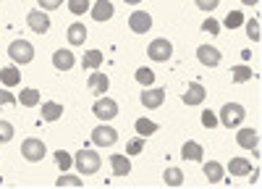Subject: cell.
I'll return each mask as SVG.
<instances>
[{"label":"cell","instance_id":"cell-1","mask_svg":"<svg viewBox=\"0 0 262 189\" xmlns=\"http://www.w3.org/2000/svg\"><path fill=\"white\" fill-rule=\"evenodd\" d=\"M74 163H76L79 176H95L100 171V155H97V150H90V147H86V150L81 147L74 158Z\"/></svg>","mask_w":262,"mask_h":189},{"label":"cell","instance_id":"cell-2","mask_svg":"<svg viewBox=\"0 0 262 189\" xmlns=\"http://www.w3.org/2000/svg\"><path fill=\"white\" fill-rule=\"evenodd\" d=\"M8 58L13 60V63H32L34 60V45L32 42H27V39H13L11 45H8Z\"/></svg>","mask_w":262,"mask_h":189},{"label":"cell","instance_id":"cell-3","mask_svg":"<svg viewBox=\"0 0 262 189\" xmlns=\"http://www.w3.org/2000/svg\"><path fill=\"white\" fill-rule=\"evenodd\" d=\"M45 153H48V147H45V142H42V139L29 137V139L21 142V158L29 160V163H39L42 158H45Z\"/></svg>","mask_w":262,"mask_h":189},{"label":"cell","instance_id":"cell-4","mask_svg":"<svg viewBox=\"0 0 262 189\" xmlns=\"http://www.w3.org/2000/svg\"><path fill=\"white\" fill-rule=\"evenodd\" d=\"M244 116H247V111H244V105H238V102H226L221 108V121H223V126H228V129L242 123Z\"/></svg>","mask_w":262,"mask_h":189},{"label":"cell","instance_id":"cell-5","mask_svg":"<svg viewBox=\"0 0 262 189\" xmlns=\"http://www.w3.org/2000/svg\"><path fill=\"white\" fill-rule=\"evenodd\" d=\"M92 111H95V116H97L100 121H113V118L118 116V102L111 100V97H100V100L92 105Z\"/></svg>","mask_w":262,"mask_h":189},{"label":"cell","instance_id":"cell-6","mask_svg":"<svg viewBox=\"0 0 262 189\" xmlns=\"http://www.w3.org/2000/svg\"><path fill=\"white\" fill-rule=\"evenodd\" d=\"M147 55L152 58V60H158V63H163V60H168L170 55H173V45L165 39V37H160V39H155V42H149V48H147Z\"/></svg>","mask_w":262,"mask_h":189},{"label":"cell","instance_id":"cell-7","mask_svg":"<svg viewBox=\"0 0 262 189\" xmlns=\"http://www.w3.org/2000/svg\"><path fill=\"white\" fill-rule=\"evenodd\" d=\"M92 142L97 147H113L118 142V132L113 129V126H95V132H92Z\"/></svg>","mask_w":262,"mask_h":189},{"label":"cell","instance_id":"cell-8","mask_svg":"<svg viewBox=\"0 0 262 189\" xmlns=\"http://www.w3.org/2000/svg\"><path fill=\"white\" fill-rule=\"evenodd\" d=\"M128 27H131L134 34H147L152 29V16L147 11H134L128 16Z\"/></svg>","mask_w":262,"mask_h":189},{"label":"cell","instance_id":"cell-9","mask_svg":"<svg viewBox=\"0 0 262 189\" xmlns=\"http://www.w3.org/2000/svg\"><path fill=\"white\" fill-rule=\"evenodd\" d=\"M221 50L217 48H212V45H200L196 48V60L202 63V66H207V69H215L217 63H221Z\"/></svg>","mask_w":262,"mask_h":189},{"label":"cell","instance_id":"cell-10","mask_svg":"<svg viewBox=\"0 0 262 189\" xmlns=\"http://www.w3.org/2000/svg\"><path fill=\"white\" fill-rule=\"evenodd\" d=\"M27 21H29V29L32 32H37V34H45L48 29H50V18H48V13L45 11H29L27 13Z\"/></svg>","mask_w":262,"mask_h":189},{"label":"cell","instance_id":"cell-11","mask_svg":"<svg viewBox=\"0 0 262 189\" xmlns=\"http://www.w3.org/2000/svg\"><path fill=\"white\" fill-rule=\"evenodd\" d=\"M163 100H165V90L163 87H144V92H142V105L144 108H149V111H155V108H160L163 105Z\"/></svg>","mask_w":262,"mask_h":189},{"label":"cell","instance_id":"cell-12","mask_svg":"<svg viewBox=\"0 0 262 189\" xmlns=\"http://www.w3.org/2000/svg\"><path fill=\"white\" fill-rule=\"evenodd\" d=\"M236 142L238 147H244V150H257V144H259V132L257 129H238L236 132Z\"/></svg>","mask_w":262,"mask_h":189},{"label":"cell","instance_id":"cell-13","mask_svg":"<svg viewBox=\"0 0 262 189\" xmlns=\"http://www.w3.org/2000/svg\"><path fill=\"white\" fill-rule=\"evenodd\" d=\"M113 13H116V8H113L111 0H97V3L92 6V18L100 21V24H102V21H111Z\"/></svg>","mask_w":262,"mask_h":189},{"label":"cell","instance_id":"cell-14","mask_svg":"<svg viewBox=\"0 0 262 189\" xmlns=\"http://www.w3.org/2000/svg\"><path fill=\"white\" fill-rule=\"evenodd\" d=\"M74 63H76V58H74L71 50H55V53H53V66H55L58 71L74 69Z\"/></svg>","mask_w":262,"mask_h":189},{"label":"cell","instance_id":"cell-15","mask_svg":"<svg viewBox=\"0 0 262 189\" xmlns=\"http://www.w3.org/2000/svg\"><path fill=\"white\" fill-rule=\"evenodd\" d=\"M205 87H202V84H189V90L184 92V105H189V108H191V105H202V100H205Z\"/></svg>","mask_w":262,"mask_h":189},{"label":"cell","instance_id":"cell-16","mask_svg":"<svg viewBox=\"0 0 262 189\" xmlns=\"http://www.w3.org/2000/svg\"><path fill=\"white\" fill-rule=\"evenodd\" d=\"M181 158L184 160H194V163H200L205 158V150H202V144L200 142H186L181 147Z\"/></svg>","mask_w":262,"mask_h":189},{"label":"cell","instance_id":"cell-17","mask_svg":"<svg viewBox=\"0 0 262 189\" xmlns=\"http://www.w3.org/2000/svg\"><path fill=\"white\" fill-rule=\"evenodd\" d=\"M86 84H90V90H92L95 95H105V92H107V87H111V79H107L105 74H100V71H95Z\"/></svg>","mask_w":262,"mask_h":189},{"label":"cell","instance_id":"cell-18","mask_svg":"<svg viewBox=\"0 0 262 189\" xmlns=\"http://www.w3.org/2000/svg\"><path fill=\"white\" fill-rule=\"evenodd\" d=\"M205 176H207V181L210 184H217V181H223V176H226V171H223V165L217 163V160H210V163H205Z\"/></svg>","mask_w":262,"mask_h":189},{"label":"cell","instance_id":"cell-19","mask_svg":"<svg viewBox=\"0 0 262 189\" xmlns=\"http://www.w3.org/2000/svg\"><path fill=\"white\" fill-rule=\"evenodd\" d=\"M111 165H113V174H116V176H128V171H131L128 155H121V153L111 155Z\"/></svg>","mask_w":262,"mask_h":189},{"label":"cell","instance_id":"cell-20","mask_svg":"<svg viewBox=\"0 0 262 189\" xmlns=\"http://www.w3.org/2000/svg\"><path fill=\"white\" fill-rule=\"evenodd\" d=\"M86 39V27L81 24V21H74V24L69 27V42L71 45H84Z\"/></svg>","mask_w":262,"mask_h":189},{"label":"cell","instance_id":"cell-21","mask_svg":"<svg viewBox=\"0 0 262 189\" xmlns=\"http://www.w3.org/2000/svg\"><path fill=\"white\" fill-rule=\"evenodd\" d=\"M228 171H231V176H247V174L252 171V163L244 160V158H231Z\"/></svg>","mask_w":262,"mask_h":189},{"label":"cell","instance_id":"cell-22","mask_svg":"<svg viewBox=\"0 0 262 189\" xmlns=\"http://www.w3.org/2000/svg\"><path fill=\"white\" fill-rule=\"evenodd\" d=\"M0 81H3L6 87H16V84H21V71L16 66H6L0 71Z\"/></svg>","mask_w":262,"mask_h":189},{"label":"cell","instance_id":"cell-23","mask_svg":"<svg viewBox=\"0 0 262 189\" xmlns=\"http://www.w3.org/2000/svg\"><path fill=\"white\" fill-rule=\"evenodd\" d=\"M63 116V105L60 102H45L42 105V121H58Z\"/></svg>","mask_w":262,"mask_h":189},{"label":"cell","instance_id":"cell-24","mask_svg":"<svg viewBox=\"0 0 262 189\" xmlns=\"http://www.w3.org/2000/svg\"><path fill=\"white\" fill-rule=\"evenodd\" d=\"M18 102L24 105V108H34V105H39V90H32V87L21 90V95H18Z\"/></svg>","mask_w":262,"mask_h":189},{"label":"cell","instance_id":"cell-25","mask_svg":"<svg viewBox=\"0 0 262 189\" xmlns=\"http://www.w3.org/2000/svg\"><path fill=\"white\" fill-rule=\"evenodd\" d=\"M163 181L165 184H170V186H181L184 184V171H181V168H165V171H163Z\"/></svg>","mask_w":262,"mask_h":189},{"label":"cell","instance_id":"cell-26","mask_svg":"<svg viewBox=\"0 0 262 189\" xmlns=\"http://www.w3.org/2000/svg\"><path fill=\"white\" fill-rule=\"evenodd\" d=\"M100 63H102V53L100 50H86L84 58H81V66L84 69H97Z\"/></svg>","mask_w":262,"mask_h":189},{"label":"cell","instance_id":"cell-27","mask_svg":"<svg viewBox=\"0 0 262 189\" xmlns=\"http://www.w3.org/2000/svg\"><path fill=\"white\" fill-rule=\"evenodd\" d=\"M134 126H137L139 137H149V134H155V132H158V123H155V121H147V118H139Z\"/></svg>","mask_w":262,"mask_h":189},{"label":"cell","instance_id":"cell-28","mask_svg":"<svg viewBox=\"0 0 262 189\" xmlns=\"http://www.w3.org/2000/svg\"><path fill=\"white\" fill-rule=\"evenodd\" d=\"M252 79V69L244 66V63H238V66H233V81L242 84V81H249Z\"/></svg>","mask_w":262,"mask_h":189},{"label":"cell","instance_id":"cell-29","mask_svg":"<svg viewBox=\"0 0 262 189\" xmlns=\"http://www.w3.org/2000/svg\"><path fill=\"white\" fill-rule=\"evenodd\" d=\"M134 79L139 81V84H144V87H149V84H155V74H152L147 66H142V69H137V74H134Z\"/></svg>","mask_w":262,"mask_h":189},{"label":"cell","instance_id":"cell-30","mask_svg":"<svg viewBox=\"0 0 262 189\" xmlns=\"http://www.w3.org/2000/svg\"><path fill=\"white\" fill-rule=\"evenodd\" d=\"M69 11H71L74 16L86 13V11H90V0H69Z\"/></svg>","mask_w":262,"mask_h":189},{"label":"cell","instance_id":"cell-31","mask_svg":"<svg viewBox=\"0 0 262 189\" xmlns=\"http://www.w3.org/2000/svg\"><path fill=\"white\" fill-rule=\"evenodd\" d=\"M58 186H81V176H71V174H60L58 176V181H55Z\"/></svg>","mask_w":262,"mask_h":189},{"label":"cell","instance_id":"cell-32","mask_svg":"<svg viewBox=\"0 0 262 189\" xmlns=\"http://www.w3.org/2000/svg\"><path fill=\"white\" fill-rule=\"evenodd\" d=\"M223 24L228 27V29H236V27H242L244 24V16H242V11H231L228 16H226V21Z\"/></svg>","mask_w":262,"mask_h":189},{"label":"cell","instance_id":"cell-33","mask_svg":"<svg viewBox=\"0 0 262 189\" xmlns=\"http://www.w3.org/2000/svg\"><path fill=\"white\" fill-rule=\"evenodd\" d=\"M55 163L63 168V171H69V168L74 165V158H71L69 153H66V150H55Z\"/></svg>","mask_w":262,"mask_h":189},{"label":"cell","instance_id":"cell-34","mask_svg":"<svg viewBox=\"0 0 262 189\" xmlns=\"http://www.w3.org/2000/svg\"><path fill=\"white\" fill-rule=\"evenodd\" d=\"M247 34H249L252 42H259V21H257V18L247 21Z\"/></svg>","mask_w":262,"mask_h":189},{"label":"cell","instance_id":"cell-35","mask_svg":"<svg viewBox=\"0 0 262 189\" xmlns=\"http://www.w3.org/2000/svg\"><path fill=\"white\" fill-rule=\"evenodd\" d=\"M13 139V126L8 121H0V142H11Z\"/></svg>","mask_w":262,"mask_h":189},{"label":"cell","instance_id":"cell-36","mask_svg":"<svg viewBox=\"0 0 262 189\" xmlns=\"http://www.w3.org/2000/svg\"><path fill=\"white\" fill-rule=\"evenodd\" d=\"M142 147H144L142 139H131V142L126 144V155H139V153H142Z\"/></svg>","mask_w":262,"mask_h":189},{"label":"cell","instance_id":"cell-37","mask_svg":"<svg viewBox=\"0 0 262 189\" xmlns=\"http://www.w3.org/2000/svg\"><path fill=\"white\" fill-rule=\"evenodd\" d=\"M194 3H196V8H200V11H215L221 0H194Z\"/></svg>","mask_w":262,"mask_h":189},{"label":"cell","instance_id":"cell-38","mask_svg":"<svg viewBox=\"0 0 262 189\" xmlns=\"http://www.w3.org/2000/svg\"><path fill=\"white\" fill-rule=\"evenodd\" d=\"M202 123L207 126V129H215V126H217V116H215L212 111H205V113H202Z\"/></svg>","mask_w":262,"mask_h":189},{"label":"cell","instance_id":"cell-39","mask_svg":"<svg viewBox=\"0 0 262 189\" xmlns=\"http://www.w3.org/2000/svg\"><path fill=\"white\" fill-rule=\"evenodd\" d=\"M37 3H39L42 11H55V8H60L63 0H37Z\"/></svg>","mask_w":262,"mask_h":189},{"label":"cell","instance_id":"cell-40","mask_svg":"<svg viewBox=\"0 0 262 189\" xmlns=\"http://www.w3.org/2000/svg\"><path fill=\"white\" fill-rule=\"evenodd\" d=\"M202 32H210V34H217V32H221V24H217V21H215V18H207V21H205V24H202Z\"/></svg>","mask_w":262,"mask_h":189},{"label":"cell","instance_id":"cell-41","mask_svg":"<svg viewBox=\"0 0 262 189\" xmlns=\"http://www.w3.org/2000/svg\"><path fill=\"white\" fill-rule=\"evenodd\" d=\"M16 97L8 92V90H0V108H6V105H13Z\"/></svg>","mask_w":262,"mask_h":189},{"label":"cell","instance_id":"cell-42","mask_svg":"<svg viewBox=\"0 0 262 189\" xmlns=\"http://www.w3.org/2000/svg\"><path fill=\"white\" fill-rule=\"evenodd\" d=\"M242 3H244V6H257L259 0H242Z\"/></svg>","mask_w":262,"mask_h":189},{"label":"cell","instance_id":"cell-43","mask_svg":"<svg viewBox=\"0 0 262 189\" xmlns=\"http://www.w3.org/2000/svg\"><path fill=\"white\" fill-rule=\"evenodd\" d=\"M126 3H131V6H137V3H142V0H126Z\"/></svg>","mask_w":262,"mask_h":189}]
</instances>
